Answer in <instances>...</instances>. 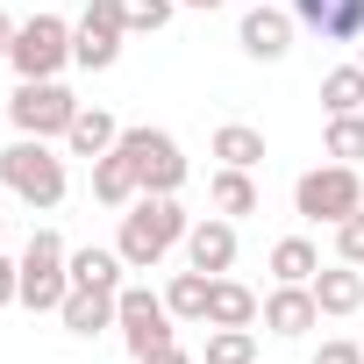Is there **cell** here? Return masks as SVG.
<instances>
[{"mask_svg":"<svg viewBox=\"0 0 364 364\" xmlns=\"http://www.w3.org/2000/svg\"><path fill=\"white\" fill-rule=\"evenodd\" d=\"M321 107H328V114H364V65L321 72Z\"/></svg>","mask_w":364,"mask_h":364,"instance_id":"cb8c5ba5","label":"cell"},{"mask_svg":"<svg viewBox=\"0 0 364 364\" xmlns=\"http://www.w3.org/2000/svg\"><path fill=\"white\" fill-rule=\"evenodd\" d=\"M208 200H215V215L243 222V215H257V178H250V171H236V164H222V171L208 178Z\"/></svg>","mask_w":364,"mask_h":364,"instance_id":"d6986e66","label":"cell"},{"mask_svg":"<svg viewBox=\"0 0 364 364\" xmlns=\"http://www.w3.org/2000/svg\"><path fill=\"white\" fill-rule=\"evenodd\" d=\"M357 65H364V43H357Z\"/></svg>","mask_w":364,"mask_h":364,"instance_id":"e575fe53","label":"cell"},{"mask_svg":"<svg viewBox=\"0 0 364 364\" xmlns=\"http://www.w3.org/2000/svg\"><path fill=\"white\" fill-rule=\"evenodd\" d=\"M0 243H8V215H0Z\"/></svg>","mask_w":364,"mask_h":364,"instance_id":"836d02e7","label":"cell"},{"mask_svg":"<svg viewBox=\"0 0 364 364\" xmlns=\"http://www.w3.org/2000/svg\"><path fill=\"white\" fill-rule=\"evenodd\" d=\"M58 321H65L72 336H100V328H114V293L72 286V293H65V307H58Z\"/></svg>","mask_w":364,"mask_h":364,"instance_id":"e0dca14e","label":"cell"},{"mask_svg":"<svg viewBox=\"0 0 364 364\" xmlns=\"http://www.w3.org/2000/svg\"><path fill=\"white\" fill-rule=\"evenodd\" d=\"M8 50H15V22H8V15H0V58H8Z\"/></svg>","mask_w":364,"mask_h":364,"instance_id":"1f68e13d","label":"cell"},{"mask_svg":"<svg viewBox=\"0 0 364 364\" xmlns=\"http://www.w3.org/2000/svg\"><path fill=\"white\" fill-rule=\"evenodd\" d=\"M186 264H193V272H208V279H222V272L236 264V222H229V215L193 222V229H186Z\"/></svg>","mask_w":364,"mask_h":364,"instance_id":"7c38bea8","label":"cell"},{"mask_svg":"<svg viewBox=\"0 0 364 364\" xmlns=\"http://www.w3.org/2000/svg\"><path fill=\"white\" fill-rule=\"evenodd\" d=\"M200 364H257V328H208Z\"/></svg>","mask_w":364,"mask_h":364,"instance_id":"d4e9b609","label":"cell"},{"mask_svg":"<svg viewBox=\"0 0 364 364\" xmlns=\"http://www.w3.org/2000/svg\"><path fill=\"white\" fill-rule=\"evenodd\" d=\"M114 150L136 164V186L143 193H178V186H186V150H178L171 129H122Z\"/></svg>","mask_w":364,"mask_h":364,"instance_id":"8992f818","label":"cell"},{"mask_svg":"<svg viewBox=\"0 0 364 364\" xmlns=\"http://www.w3.org/2000/svg\"><path fill=\"white\" fill-rule=\"evenodd\" d=\"M307 286H314L321 314H357V307H364V264H343V257H336V264H321Z\"/></svg>","mask_w":364,"mask_h":364,"instance_id":"5bb4252c","label":"cell"},{"mask_svg":"<svg viewBox=\"0 0 364 364\" xmlns=\"http://www.w3.org/2000/svg\"><path fill=\"white\" fill-rule=\"evenodd\" d=\"M0 186H8L22 208H58L72 178H65V157L43 136H15L8 150H0Z\"/></svg>","mask_w":364,"mask_h":364,"instance_id":"7a4b0ae2","label":"cell"},{"mask_svg":"<svg viewBox=\"0 0 364 364\" xmlns=\"http://www.w3.org/2000/svg\"><path fill=\"white\" fill-rule=\"evenodd\" d=\"M65 293H72V250H65L58 229H36V236L22 243V307L58 314Z\"/></svg>","mask_w":364,"mask_h":364,"instance_id":"5b68a950","label":"cell"},{"mask_svg":"<svg viewBox=\"0 0 364 364\" xmlns=\"http://www.w3.org/2000/svg\"><path fill=\"white\" fill-rule=\"evenodd\" d=\"M129 43V0H86V15L72 22V65L107 72Z\"/></svg>","mask_w":364,"mask_h":364,"instance_id":"ba28073f","label":"cell"},{"mask_svg":"<svg viewBox=\"0 0 364 364\" xmlns=\"http://www.w3.org/2000/svg\"><path fill=\"white\" fill-rule=\"evenodd\" d=\"M15 79H58L72 65V22L65 15H29L15 22V50H8Z\"/></svg>","mask_w":364,"mask_h":364,"instance_id":"52a82bcc","label":"cell"},{"mask_svg":"<svg viewBox=\"0 0 364 364\" xmlns=\"http://www.w3.org/2000/svg\"><path fill=\"white\" fill-rule=\"evenodd\" d=\"M114 143H122V122H114L107 107H79L72 129H65V150H72V157H107Z\"/></svg>","mask_w":364,"mask_h":364,"instance_id":"2e32d148","label":"cell"},{"mask_svg":"<svg viewBox=\"0 0 364 364\" xmlns=\"http://www.w3.org/2000/svg\"><path fill=\"white\" fill-rule=\"evenodd\" d=\"M178 15V0H129V36H150Z\"/></svg>","mask_w":364,"mask_h":364,"instance_id":"4316f807","label":"cell"},{"mask_svg":"<svg viewBox=\"0 0 364 364\" xmlns=\"http://www.w3.org/2000/svg\"><path fill=\"white\" fill-rule=\"evenodd\" d=\"M293 29H300V22H293L286 8H272V0H257V8H250V15L236 22V43H243V50H250L257 65H279V58L293 50Z\"/></svg>","mask_w":364,"mask_h":364,"instance_id":"30bf717a","label":"cell"},{"mask_svg":"<svg viewBox=\"0 0 364 364\" xmlns=\"http://www.w3.org/2000/svg\"><path fill=\"white\" fill-rule=\"evenodd\" d=\"M336 257H343V264H364V208L336 222Z\"/></svg>","mask_w":364,"mask_h":364,"instance_id":"83f0119b","label":"cell"},{"mask_svg":"<svg viewBox=\"0 0 364 364\" xmlns=\"http://www.w3.org/2000/svg\"><path fill=\"white\" fill-rule=\"evenodd\" d=\"M364 208V178H357V164H314V171H300L293 178V215L300 222H343V215H357Z\"/></svg>","mask_w":364,"mask_h":364,"instance_id":"3957f363","label":"cell"},{"mask_svg":"<svg viewBox=\"0 0 364 364\" xmlns=\"http://www.w3.org/2000/svg\"><path fill=\"white\" fill-rule=\"evenodd\" d=\"M321 272V250L307 243V236H286V243H272V279L279 286H307Z\"/></svg>","mask_w":364,"mask_h":364,"instance_id":"7402d4cb","label":"cell"},{"mask_svg":"<svg viewBox=\"0 0 364 364\" xmlns=\"http://www.w3.org/2000/svg\"><path fill=\"white\" fill-rule=\"evenodd\" d=\"M215 157L236 164V171H257V164H264V136H257L250 122H222V129H215Z\"/></svg>","mask_w":364,"mask_h":364,"instance_id":"44dd1931","label":"cell"},{"mask_svg":"<svg viewBox=\"0 0 364 364\" xmlns=\"http://www.w3.org/2000/svg\"><path fill=\"white\" fill-rule=\"evenodd\" d=\"M336 164H357L364 157V114H328V143H321Z\"/></svg>","mask_w":364,"mask_h":364,"instance_id":"484cf974","label":"cell"},{"mask_svg":"<svg viewBox=\"0 0 364 364\" xmlns=\"http://www.w3.org/2000/svg\"><path fill=\"white\" fill-rule=\"evenodd\" d=\"M79 107H86V100H72L65 79H22V86L8 93V122H15V136H43V143H65V129H72Z\"/></svg>","mask_w":364,"mask_h":364,"instance_id":"277c9868","label":"cell"},{"mask_svg":"<svg viewBox=\"0 0 364 364\" xmlns=\"http://www.w3.org/2000/svg\"><path fill=\"white\" fill-rule=\"evenodd\" d=\"M136 364H193V357L178 350V343H164V350H150V357H136Z\"/></svg>","mask_w":364,"mask_h":364,"instance_id":"4dcf8cb0","label":"cell"},{"mask_svg":"<svg viewBox=\"0 0 364 364\" xmlns=\"http://www.w3.org/2000/svg\"><path fill=\"white\" fill-rule=\"evenodd\" d=\"M186 208H178V193H136L129 208H122V236H114V250H122V264L129 272H157L178 243H186Z\"/></svg>","mask_w":364,"mask_h":364,"instance_id":"6da1fadb","label":"cell"},{"mask_svg":"<svg viewBox=\"0 0 364 364\" xmlns=\"http://www.w3.org/2000/svg\"><path fill=\"white\" fill-rule=\"evenodd\" d=\"M171 321H178V314L164 307V293H150V286H122V293H114V328H122L129 357H150V350L178 343Z\"/></svg>","mask_w":364,"mask_h":364,"instance_id":"9c48e42d","label":"cell"},{"mask_svg":"<svg viewBox=\"0 0 364 364\" xmlns=\"http://www.w3.org/2000/svg\"><path fill=\"white\" fill-rule=\"evenodd\" d=\"M257 307H264V300H257L243 279H229V272L208 286V328H257Z\"/></svg>","mask_w":364,"mask_h":364,"instance_id":"9a60e30c","label":"cell"},{"mask_svg":"<svg viewBox=\"0 0 364 364\" xmlns=\"http://www.w3.org/2000/svg\"><path fill=\"white\" fill-rule=\"evenodd\" d=\"M122 272H129V264H122V250H100V243L72 250V286H93V293H122V286H129Z\"/></svg>","mask_w":364,"mask_h":364,"instance_id":"ac0fdd59","label":"cell"},{"mask_svg":"<svg viewBox=\"0 0 364 364\" xmlns=\"http://www.w3.org/2000/svg\"><path fill=\"white\" fill-rule=\"evenodd\" d=\"M257 321H264L272 336H307V328L321 321V300H314V286H272L264 307H257Z\"/></svg>","mask_w":364,"mask_h":364,"instance_id":"4fadbf2b","label":"cell"},{"mask_svg":"<svg viewBox=\"0 0 364 364\" xmlns=\"http://www.w3.org/2000/svg\"><path fill=\"white\" fill-rule=\"evenodd\" d=\"M178 8H200V15H215V8H222V0H178Z\"/></svg>","mask_w":364,"mask_h":364,"instance_id":"d6a6232c","label":"cell"},{"mask_svg":"<svg viewBox=\"0 0 364 364\" xmlns=\"http://www.w3.org/2000/svg\"><path fill=\"white\" fill-rule=\"evenodd\" d=\"M15 300H22V257L0 250V307H15Z\"/></svg>","mask_w":364,"mask_h":364,"instance_id":"f546056e","label":"cell"},{"mask_svg":"<svg viewBox=\"0 0 364 364\" xmlns=\"http://www.w3.org/2000/svg\"><path fill=\"white\" fill-rule=\"evenodd\" d=\"M293 22L321 43H364V0H293Z\"/></svg>","mask_w":364,"mask_h":364,"instance_id":"8fae6325","label":"cell"},{"mask_svg":"<svg viewBox=\"0 0 364 364\" xmlns=\"http://www.w3.org/2000/svg\"><path fill=\"white\" fill-rule=\"evenodd\" d=\"M307 364H364V350H357L350 336H336V343H321V350H314Z\"/></svg>","mask_w":364,"mask_h":364,"instance_id":"f1b7e54d","label":"cell"},{"mask_svg":"<svg viewBox=\"0 0 364 364\" xmlns=\"http://www.w3.org/2000/svg\"><path fill=\"white\" fill-rule=\"evenodd\" d=\"M208 286H215V279H208V272H193V264H186V272H171L164 307H171L178 321H208Z\"/></svg>","mask_w":364,"mask_h":364,"instance_id":"603a6c76","label":"cell"},{"mask_svg":"<svg viewBox=\"0 0 364 364\" xmlns=\"http://www.w3.org/2000/svg\"><path fill=\"white\" fill-rule=\"evenodd\" d=\"M143 186H136V164L122 157V150H107V157H93V200L100 208H129Z\"/></svg>","mask_w":364,"mask_h":364,"instance_id":"ffe728a7","label":"cell"}]
</instances>
